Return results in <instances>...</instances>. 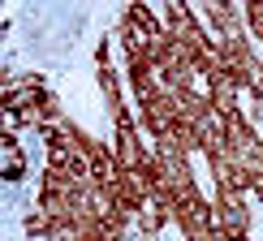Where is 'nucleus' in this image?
<instances>
[{"instance_id":"nucleus-8","label":"nucleus","mask_w":263,"mask_h":241,"mask_svg":"<svg viewBox=\"0 0 263 241\" xmlns=\"http://www.w3.org/2000/svg\"><path fill=\"white\" fill-rule=\"evenodd\" d=\"M125 22H129V26H134V30H138V35L147 39V43H156V39L164 35V22H160L156 13H151L147 5H129V9H125Z\"/></svg>"},{"instance_id":"nucleus-2","label":"nucleus","mask_w":263,"mask_h":241,"mask_svg":"<svg viewBox=\"0 0 263 241\" xmlns=\"http://www.w3.org/2000/svg\"><path fill=\"white\" fill-rule=\"evenodd\" d=\"M164 30H168L190 56H199V52H207L216 43V35H207V26L199 22V13H194L190 5H164Z\"/></svg>"},{"instance_id":"nucleus-7","label":"nucleus","mask_w":263,"mask_h":241,"mask_svg":"<svg viewBox=\"0 0 263 241\" xmlns=\"http://www.w3.org/2000/svg\"><path fill=\"white\" fill-rule=\"evenodd\" d=\"M207 104H212V112L229 120L242 112V82L233 78V73H216L212 82H207Z\"/></svg>"},{"instance_id":"nucleus-6","label":"nucleus","mask_w":263,"mask_h":241,"mask_svg":"<svg viewBox=\"0 0 263 241\" xmlns=\"http://www.w3.org/2000/svg\"><path fill=\"white\" fill-rule=\"evenodd\" d=\"M203 17H207V26H212L216 39H246V13L233 0H212V5H203Z\"/></svg>"},{"instance_id":"nucleus-1","label":"nucleus","mask_w":263,"mask_h":241,"mask_svg":"<svg viewBox=\"0 0 263 241\" xmlns=\"http://www.w3.org/2000/svg\"><path fill=\"white\" fill-rule=\"evenodd\" d=\"M212 207H216V228H224L229 237H250V207H246V190L216 181V185H212Z\"/></svg>"},{"instance_id":"nucleus-3","label":"nucleus","mask_w":263,"mask_h":241,"mask_svg":"<svg viewBox=\"0 0 263 241\" xmlns=\"http://www.w3.org/2000/svg\"><path fill=\"white\" fill-rule=\"evenodd\" d=\"M216 52H220L224 73H233V78L242 82V91H250L255 78L263 73V61L255 56V48H250L246 39H216Z\"/></svg>"},{"instance_id":"nucleus-4","label":"nucleus","mask_w":263,"mask_h":241,"mask_svg":"<svg viewBox=\"0 0 263 241\" xmlns=\"http://www.w3.org/2000/svg\"><path fill=\"white\" fill-rule=\"evenodd\" d=\"M112 129H117V134H112V155H117V164H121L125 172H138V168H142V159H147L151 151L142 147V134H138L134 112L125 108V112L112 120Z\"/></svg>"},{"instance_id":"nucleus-11","label":"nucleus","mask_w":263,"mask_h":241,"mask_svg":"<svg viewBox=\"0 0 263 241\" xmlns=\"http://www.w3.org/2000/svg\"><path fill=\"white\" fill-rule=\"evenodd\" d=\"M26 233L30 237H57V220L48 211H35V215H26Z\"/></svg>"},{"instance_id":"nucleus-12","label":"nucleus","mask_w":263,"mask_h":241,"mask_svg":"<svg viewBox=\"0 0 263 241\" xmlns=\"http://www.w3.org/2000/svg\"><path fill=\"white\" fill-rule=\"evenodd\" d=\"M242 13H246V30L263 43V0H246V5H242Z\"/></svg>"},{"instance_id":"nucleus-10","label":"nucleus","mask_w":263,"mask_h":241,"mask_svg":"<svg viewBox=\"0 0 263 241\" xmlns=\"http://www.w3.org/2000/svg\"><path fill=\"white\" fill-rule=\"evenodd\" d=\"M22 177H26V155L13 134H5V181H22Z\"/></svg>"},{"instance_id":"nucleus-5","label":"nucleus","mask_w":263,"mask_h":241,"mask_svg":"<svg viewBox=\"0 0 263 241\" xmlns=\"http://www.w3.org/2000/svg\"><path fill=\"white\" fill-rule=\"evenodd\" d=\"M173 224L181 228V237L185 241H199L203 233H212L216 228V207L203 198H185V203H177V211H173Z\"/></svg>"},{"instance_id":"nucleus-9","label":"nucleus","mask_w":263,"mask_h":241,"mask_svg":"<svg viewBox=\"0 0 263 241\" xmlns=\"http://www.w3.org/2000/svg\"><path fill=\"white\" fill-rule=\"evenodd\" d=\"M100 91L108 99V116H121L125 112V99H121V78H117V69H100Z\"/></svg>"},{"instance_id":"nucleus-13","label":"nucleus","mask_w":263,"mask_h":241,"mask_svg":"<svg viewBox=\"0 0 263 241\" xmlns=\"http://www.w3.org/2000/svg\"><path fill=\"white\" fill-rule=\"evenodd\" d=\"M250 194H255V203H263V177H255V181H250Z\"/></svg>"}]
</instances>
